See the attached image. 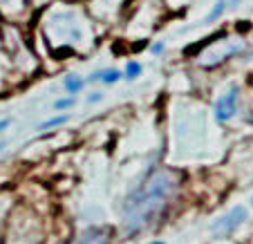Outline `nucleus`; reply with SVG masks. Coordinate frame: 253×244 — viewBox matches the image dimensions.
<instances>
[{"mask_svg": "<svg viewBox=\"0 0 253 244\" xmlns=\"http://www.w3.org/2000/svg\"><path fill=\"white\" fill-rule=\"evenodd\" d=\"M182 191V175L172 168L157 166L130 191L124 202L121 224L128 235H137L153 229L157 222L168 215Z\"/></svg>", "mask_w": 253, "mask_h": 244, "instance_id": "nucleus-1", "label": "nucleus"}, {"mask_svg": "<svg viewBox=\"0 0 253 244\" xmlns=\"http://www.w3.org/2000/svg\"><path fill=\"white\" fill-rule=\"evenodd\" d=\"M247 217H249V211L244 206H233L229 213H224V215L217 217V220L211 224V233H213L215 238H226V235L235 233V231L247 222Z\"/></svg>", "mask_w": 253, "mask_h": 244, "instance_id": "nucleus-2", "label": "nucleus"}, {"mask_svg": "<svg viewBox=\"0 0 253 244\" xmlns=\"http://www.w3.org/2000/svg\"><path fill=\"white\" fill-rule=\"evenodd\" d=\"M238 103H240V87L233 85L226 94H222L215 103V119L220 123H226L231 121L235 115H238Z\"/></svg>", "mask_w": 253, "mask_h": 244, "instance_id": "nucleus-3", "label": "nucleus"}, {"mask_svg": "<svg viewBox=\"0 0 253 244\" xmlns=\"http://www.w3.org/2000/svg\"><path fill=\"white\" fill-rule=\"evenodd\" d=\"M112 242V231L108 226H92L85 229L79 238H74L70 244H110Z\"/></svg>", "mask_w": 253, "mask_h": 244, "instance_id": "nucleus-4", "label": "nucleus"}, {"mask_svg": "<svg viewBox=\"0 0 253 244\" xmlns=\"http://www.w3.org/2000/svg\"><path fill=\"white\" fill-rule=\"evenodd\" d=\"M83 85H85V81H83L81 77H77V74H70V77H65V81H63V87L67 90L70 96H77L79 92L83 90Z\"/></svg>", "mask_w": 253, "mask_h": 244, "instance_id": "nucleus-5", "label": "nucleus"}, {"mask_svg": "<svg viewBox=\"0 0 253 244\" xmlns=\"http://www.w3.org/2000/svg\"><path fill=\"white\" fill-rule=\"evenodd\" d=\"M67 121H70V115H58V117H52V119L43 121V123H41L36 130H52V128H61V125H65Z\"/></svg>", "mask_w": 253, "mask_h": 244, "instance_id": "nucleus-6", "label": "nucleus"}, {"mask_svg": "<svg viewBox=\"0 0 253 244\" xmlns=\"http://www.w3.org/2000/svg\"><path fill=\"white\" fill-rule=\"evenodd\" d=\"M141 70L143 67L139 61H128V65H126V70H124V79L126 81H134V79H139Z\"/></svg>", "mask_w": 253, "mask_h": 244, "instance_id": "nucleus-7", "label": "nucleus"}, {"mask_svg": "<svg viewBox=\"0 0 253 244\" xmlns=\"http://www.w3.org/2000/svg\"><path fill=\"white\" fill-rule=\"evenodd\" d=\"M224 11H226V0H217V5H215L213 9H211V14L206 16L204 23H209V25H211V23H215V20H220Z\"/></svg>", "mask_w": 253, "mask_h": 244, "instance_id": "nucleus-8", "label": "nucleus"}, {"mask_svg": "<svg viewBox=\"0 0 253 244\" xmlns=\"http://www.w3.org/2000/svg\"><path fill=\"white\" fill-rule=\"evenodd\" d=\"M119 79H124V74H121L119 70H103V77H101V81H103L105 85H115Z\"/></svg>", "mask_w": 253, "mask_h": 244, "instance_id": "nucleus-9", "label": "nucleus"}, {"mask_svg": "<svg viewBox=\"0 0 253 244\" xmlns=\"http://www.w3.org/2000/svg\"><path fill=\"white\" fill-rule=\"evenodd\" d=\"M77 103V96H65V99H56L54 101V110H67Z\"/></svg>", "mask_w": 253, "mask_h": 244, "instance_id": "nucleus-10", "label": "nucleus"}, {"mask_svg": "<svg viewBox=\"0 0 253 244\" xmlns=\"http://www.w3.org/2000/svg\"><path fill=\"white\" fill-rule=\"evenodd\" d=\"M101 77H103V70H96V72H92L90 77H87V81H85V83H99V81H101Z\"/></svg>", "mask_w": 253, "mask_h": 244, "instance_id": "nucleus-11", "label": "nucleus"}, {"mask_svg": "<svg viewBox=\"0 0 253 244\" xmlns=\"http://www.w3.org/2000/svg\"><path fill=\"white\" fill-rule=\"evenodd\" d=\"M87 101H90V103H99V101H103V94H101V92H92V94L87 96Z\"/></svg>", "mask_w": 253, "mask_h": 244, "instance_id": "nucleus-12", "label": "nucleus"}, {"mask_svg": "<svg viewBox=\"0 0 253 244\" xmlns=\"http://www.w3.org/2000/svg\"><path fill=\"white\" fill-rule=\"evenodd\" d=\"M9 125H11V119H9V117H5V119H0V134L5 132V130L9 128Z\"/></svg>", "mask_w": 253, "mask_h": 244, "instance_id": "nucleus-13", "label": "nucleus"}, {"mask_svg": "<svg viewBox=\"0 0 253 244\" xmlns=\"http://www.w3.org/2000/svg\"><path fill=\"white\" fill-rule=\"evenodd\" d=\"M164 49H166V45H164V43H157V45H153V54H162Z\"/></svg>", "mask_w": 253, "mask_h": 244, "instance_id": "nucleus-14", "label": "nucleus"}, {"mask_svg": "<svg viewBox=\"0 0 253 244\" xmlns=\"http://www.w3.org/2000/svg\"><path fill=\"white\" fill-rule=\"evenodd\" d=\"M148 244H166L164 240H153V242H148Z\"/></svg>", "mask_w": 253, "mask_h": 244, "instance_id": "nucleus-15", "label": "nucleus"}, {"mask_svg": "<svg viewBox=\"0 0 253 244\" xmlns=\"http://www.w3.org/2000/svg\"><path fill=\"white\" fill-rule=\"evenodd\" d=\"M7 148V141H0V150H5Z\"/></svg>", "mask_w": 253, "mask_h": 244, "instance_id": "nucleus-16", "label": "nucleus"}, {"mask_svg": "<svg viewBox=\"0 0 253 244\" xmlns=\"http://www.w3.org/2000/svg\"><path fill=\"white\" fill-rule=\"evenodd\" d=\"M238 2H242V0H231V5H233V7L238 5Z\"/></svg>", "mask_w": 253, "mask_h": 244, "instance_id": "nucleus-17", "label": "nucleus"}, {"mask_svg": "<svg viewBox=\"0 0 253 244\" xmlns=\"http://www.w3.org/2000/svg\"><path fill=\"white\" fill-rule=\"evenodd\" d=\"M251 204H253V200H251Z\"/></svg>", "mask_w": 253, "mask_h": 244, "instance_id": "nucleus-18", "label": "nucleus"}]
</instances>
